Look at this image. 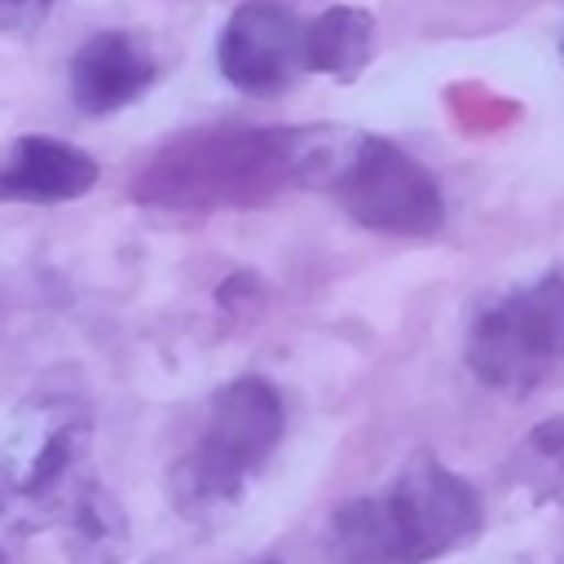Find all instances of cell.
I'll use <instances>...</instances> for the list:
<instances>
[{
	"mask_svg": "<svg viewBox=\"0 0 564 564\" xmlns=\"http://www.w3.org/2000/svg\"><path fill=\"white\" fill-rule=\"evenodd\" d=\"M361 132L339 123L256 128L216 123L159 145L132 181V198L159 212H242L282 189H330L352 159Z\"/></svg>",
	"mask_w": 564,
	"mask_h": 564,
	"instance_id": "obj_1",
	"label": "cell"
},
{
	"mask_svg": "<svg viewBox=\"0 0 564 564\" xmlns=\"http://www.w3.org/2000/svg\"><path fill=\"white\" fill-rule=\"evenodd\" d=\"M485 524L480 494L432 454H414L379 494L335 507L326 551L335 564H427L467 546Z\"/></svg>",
	"mask_w": 564,
	"mask_h": 564,
	"instance_id": "obj_2",
	"label": "cell"
},
{
	"mask_svg": "<svg viewBox=\"0 0 564 564\" xmlns=\"http://www.w3.org/2000/svg\"><path fill=\"white\" fill-rule=\"evenodd\" d=\"M282 432H286V410L269 379L242 375L225 383L212 397L198 441L172 467V502L189 520L234 507L247 494V485L260 476L269 454L278 449Z\"/></svg>",
	"mask_w": 564,
	"mask_h": 564,
	"instance_id": "obj_3",
	"label": "cell"
},
{
	"mask_svg": "<svg viewBox=\"0 0 564 564\" xmlns=\"http://www.w3.org/2000/svg\"><path fill=\"white\" fill-rule=\"evenodd\" d=\"M467 366L485 388L529 397L564 370V273H546L489 304L467 335Z\"/></svg>",
	"mask_w": 564,
	"mask_h": 564,
	"instance_id": "obj_4",
	"label": "cell"
},
{
	"mask_svg": "<svg viewBox=\"0 0 564 564\" xmlns=\"http://www.w3.org/2000/svg\"><path fill=\"white\" fill-rule=\"evenodd\" d=\"M326 194H335V203L375 234L427 238L445 225V198L436 176L423 163H414L397 141L370 132H361L352 159Z\"/></svg>",
	"mask_w": 564,
	"mask_h": 564,
	"instance_id": "obj_5",
	"label": "cell"
},
{
	"mask_svg": "<svg viewBox=\"0 0 564 564\" xmlns=\"http://www.w3.org/2000/svg\"><path fill=\"white\" fill-rule=\"evenodd\" d=\"M93 419L75 397L44 392L13 410L0 436V480L13 498L48 502L57 494L79 489L75 471L88 454Z\"/></svg>",
	"mask_w": 564,
	"mask_h": 564,
	"instance_id": "obj_6",
	"label": "cell"
},
{
	"mask_svg": "<svg viewBox=\"0 0 564 564\" xmlns=\"http://www.w3.org/2000/svg\"><path fill=\"white\" fill-rule=\"evenodd\" d=\"M304 31H308V22L295 9H286L278 0H247L229 13V22L220 31L216 66L238 93L273 97L308 70Z\"/></svg>",
	"mask_w": 564,
	"mask_h": 564,
	"instance_id": "obj_7",
	"label": "cell"
},
{
	"mask_svg": "<svg viewBox=\"0 0 564 564\" xmlns=\"http://www.w3.org/2000/svg\"><path fill=\"white\" fill-rule=\"evenodd\" d=\"M159 79V62L137 31H97L70 57V101L84 115H115Z\"/></svg>",
	"mask_w": 564,
	"mask_h": 564,
	"instance_id": "obj_8",
	"label": "cell"
},
{
	"mask_svg": "<svg viewBox=\"0 0 564 564\" xmlns=\"http://www.w3.org/2000/svg\"><path fill=\"white\" fill-rule=\"evenodd\" d=\"M101 167L88 150L62 141V137H44V132H26L13 141V150L0 163V203H70L84 198L97 185Z\"/></svg>",
	"mask_w": 564,
	"mask_h": 564,
	"instance_id": "obj_9",
	"label": "cell"
},
{
	"mask_svg": "<svg viewBox=\"0 0 564 564\" xmlns=\"http://www.w3.org/2000/svg\"><path fill=\"white\" fill-rule=\"evenodd\" d=\"M370 40H375V18L366 9L330 4L304 31L308 70L330 75L339 84H352L366 70V62H370Z\"/></svg>",
	"mask_w": 564,
	"mask_h": 564,
	"instance_id": "obj_10",
	"label": "cell"
},
{
	"mask_svg": "<svg viewBox=\"0 0 564 564\" xmlns=\"http://www.w3.org/2000/svg\"><path fill=\"white\" fill-rule=\"evenodd\" d=\"M70 516V551L79 564H115L128 551V520L106 489L84 480V489L66 502Z\"/></svg>",
	"mask_w": 564,
	"mask_h": 564,
	"instance_id": "obj_11",
	"label": "cell"
},
{
	"mask_svg": "<svg viewBox=\"0 0 564 564\" xmlns=\"http://www.w3.org/2000/svg\"><path fill=\"white\" fill-rule=\"evenodd\" d=\"M57 0H0V31L4 35H35Z\"/></svg>",
	"mask_w": 564,
	"mask_h": 564,
	"instance_id": "obj_12",
	"label": "cell"
},
{
	"mask_svg": "<svg viewBox=\"0 0 564 564\" xmlns=\"http://www.w3.org/2000/svg\"><path fill=\"white\" fill-rule=\"evenodd\" d=\"M529 445H533L538 454H546V458H564V419H546V423L529 436Z\"/></svg>",
	"mask_w": 564,
	"mask_h": 564,
	"instance_id": "obj_13",
	"label": "cell"
},
{
	"mask_svg": "<svg viewBox=\"0 0 564 564\" xmlns=\"http://www.w3.org/2000/svg\"><path fill=\"white\" fill-rule=\"evenodd\" d=\"M260 564H278V560H260Z\"/></svg>",
	"mask_w": 564,
	"mask_h": 564,
	"instance_id": "obj_14",
	"label": "cell"
},
{
	"mask_svg": "<svg viewBox=\"0 0 564 564\" xmlns=\"http://www.w3.org/2000/svg\"><path fill=\"white\" fill-rule=\"evenodd\" d=\"M0 564H9V560H4V551H0Z\"/></svg>",
	"mask_w": 564,
	"mask_h": 564,
	"instance_id": "obj_15",
	"label": "cell"
},
{
	"mask_svg": "<svg viewBox=\"0 0 564 564\" xmlns=\"http://www.w3.org/2000/svg\"><path fill=\"white\" fill-rule=\"evenodd\" d=\"M560 53H564V44H560Z\"/></svg>",
	"mask_w": 564,
	"mask_h": 564,
	"instance_id": "obj_16",
	"label": "cell"
}]
</instances>
